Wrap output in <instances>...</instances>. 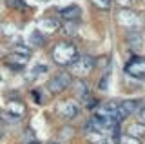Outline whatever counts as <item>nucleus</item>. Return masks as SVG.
<instances>
[{
    "mask_svg": "<svg viewBox=\"0 0 145 144\" xmlns=\"http://www.w3.org/2000/svg\"><path fill=\"white\" fill-rule=\"evenodd\" d=\"M127 77H133L138 80H145V58L143 57H133L123 67Z\"/></svg>",
    "mask_w": 145,
    "mask_h": 144,
    "instance_id": "39448f33",
    "label": "nucleus"
},
{
    "mask_svg": "<svg viewBox=\"0 0 145 144\" xmlns=\"http://www.w3.org/2000/svg\"><path fill=\"white\" fill-rule=\"evenodd\" d=\"M93 4L98 9H109L112 6V0H93Z\"/></svg>",
    "mask_w": 145,
    "mask_h": 144,
    "instance_id": "aec40b11",
    "label": "nucleus"
},
{
    "mask_svg": "<svg viewBox=\"0 0 145 144\" xmlns=\"http://www.w3.org/2000/svg\"><path fill=\"white\" fill-rule=\"evenodd\" d=\"M36 29L40 33H54L56 29H60V22L58 18H53V17H44L36 22Z\"/></svg>",
    "mask_w": 145,
    "mask_h": 144,
    "instance_id": "0eeeda50",
    "label": "nucleus"
},
{
    "mask_svg": "<svg viewBox=\"0 0 145 144\" xmlns=\"http://www.w3.org/2000/svg\"><path fill=\"white\" fill-rule=\"evenodd\" d=\"M29 144H40V142H29Z\"/></svg>",
    "mask_w": 145,
    "mask_h": 144,
    "instance_id": "bb28decb",
    "label": "nucleus"
},
{
    "mask_svg": "<svg viewBox=\"0 0 145 144\" xmlns=\"http://www.w3.org/2000/svg\"><path fill=\"white\" fill-rule=\"evenodd\" d=\"M127 135H131V137L134 139H143L145 137V124L143 122H133L129 124V128H127Z\"/></svg>",
    "mask_w": 145,
    "mask_h": 144,
    "instance_id": "9d476101",
    "label": "nucleus"
},
{
    "mask_svg": "<svg viewBox=\"0 0 145 144\" xmlns=\"http://www.w3.org/2000/svg\"><path fill=\"white\" fill-rule=\"evenodd\" d=\"M78 55H80L78 48L72 42H67V40H62V42L54 44V48L51 51V58L58 66H71L78 58Z\"/></svg>",
    "mask_w": 145,
    "mask_h": 144,
    "instance_id": "f257e3e1",
    "label": "nucleus"
},
{
    "mask_svg": "<svg viewBox=\"0 0 145 144\" xmlns=\"http://www.w3.org/2000/svg\"><path fill=\"white\" fill-rule=\"evenodd\" d=\"M109 77H111V73H109V69H107V71H103L102 79H100V82H98V89H102V91H105V89H107V86H109Z\"/></svg>",
    "mask_w": 145,
    "mask_h": 144,
    "instance_id": "a211bd4d",
    "label": "nucleus"
},
{
    "mask_svg": "<svg viewBox=\"0 0 145 144\" xmlns=\"http://www.w3.org/2000/svg\"><path fill=\"white\" fill-rule=\"evenodd\" d=\"M63 33L69 35V37L76 35L78 33V22H65V24H63Z\"/></svg>",
    "mask_w": 145,
    "mask_h": 144,
    "instance_id": "dca6fc26",
    "label": "nucleus"
},
{
    "mask_svg": "<svg viewBox=\"0 0 145 144\" xmlns=\"http://www.w3.org/2000/svg\"><path fill=\"white\" fill-rule=\"evenodd\" d=\"M118 24L121 28H125L127 31H140L142 28V18L138 13L131 11V9H121L118 15Z\"/></svg>",
    "mask_w": 145,
    "mask_h": 144,
    "instance_id": "20e7f679",
    "label": "nucleus"
},
{
    "mask_svg": "<svg viewBox=\"0 0 145 144\" xmlns=\"http://www.w3.org/2000/svg\"><path fill=\"white\" fill-rule=\"evenodd\" d=\"M78 111H80V108L74 100H63L56 106V115L65 120H71L74 117H78Z\"/></svg>",
    "mask_w": 145,
    "mask_h": 144,
    "instance_id": "423d86ee",
    "label": "nucleus"
},
{
    "mask_svg": "<svg viewBox=\"0 0 145 144\" xmlns=\"http://www.w3.org/2000/svg\"><path fill=\"white\" fill-rule=\"evenodd\" d=\"M29 44H31V46H38V48L44 46V44H45V35L40 33L38 29H35L33 33L29 35Z\"/></svg>",
    "mask_w": 145,
    "mask_h": 144,
    "instance_id": "4468645a",
    "label": "nucleus"
},
{
    "mask_svg": "<svg viewBox=\"0 0 145 144\" xmlns=\"http://www.w3.org/2000/svg\"><path fill=\"white\" fill-rule=\"evenodd\" d=\"M7 6L13 9H22L25 7V0H7Z\"/></svg>",
    "mask_w": 145,
    "mask_h": 144,
    "instance_id": "412c9836",
    "label": "nucleus"
},
{
    "mask_svg": "<svg viewBox=\"0 0 145 144\" xmlns=\"http://www.w3.org/2000/svg\"><path fill=\"white\" fill-rule=\"evenodd\" d=\"M140 104H142V102H138V100H123V102H118V117H120V120L125 119V117H129V115H134L136 111H138Z\"/></svg>",
    "mask_w": 145,
    "mask_h": 144,
    "instance_id": "6e6552de",
    "label": "nucleus"
},
{
    "mask_svg": "<svg viewBox=\"0 0 145 144\" xmlns=\"http://www.w3.org/2000/svg\"><path fill=\"white\" fill-rule=\"evenodd\" d=\"M121 144H142L140 142V139H134V137H131V135H123L121 137Z\"/></svg>",
    "mask_w": 145,
    "mask_h": 144,
    "instance_id": "4be33fe9",
    "label": "nucleus"
},
{
    "mask_svg": "<svg viewBox=\"0 0 145 144\" xmlns=\"http://www.w3.org/2000/svg\"><path fill=\"white\" fill-rule=\"evenodd\" d=\"M120 4H121V6H125V7H129L131 6V0H120Z\"/></svg>",
    "mask_w": 145,
    "mask_h": 144,
    "instance_id": "b1692460",
    "label": "nucleus"
},
{
    "mask_svg": "<svg viewBox=\"0 0 145 144\" xmlns=\"http://www.w3.org/2000/svg\"><path fill=\"white\" fill-rule=\"evenodd\" d=\"M13 53H16V55H22V57H25V58H29V57H31V48L22 46V44H15V46H13Z\"/></svg>",
    "mask_w": 145,
    "mask_h": 144,
    "instance_id": "2eb2a0df",
    "label": "nucleus"
},
{
    "mask_svg": "<svg viewBox=\"0 0 145 144\" xmlns=\"http://www.w3.org/2000/svg\"><path fill=\"white\" fill-rule=\"evenodd\" d=\"M136 115H138L140 122H143V124H145V102H142V104H140L138 111H136Z\"/></svg>",
    "mask_w": 145,
    "mask_h": 144,
    "instance_id": "5701e85b",
    "label": "nucleus"
},
{
    "mask_svg": "<svg viewBox=\"0 0 145 144\" xmlns=\"http://www.w3.org/2000/svg\"><path fill=\"white\" fill-rule=\"evenodd\" d=\"M127 40L131 42L133 49L142 48V35H140V31H127Z\"/></svg>",
    "mask_w": 145,
    "mask_h": 144,
    "instance_id": "ddd939ff",
    "label": "nucleus"
},
{
    "mask_svg": "<svg viewBox=\"0 0 145 144\" xmlns=\"http://www.w3.org/2000/svg\"><path fill=\"white\" fill-rule=\"evenodd\" d=\"M94 58L89 55H78L74 62L69 66V73L71 75H78V77H87V75L93 73L94 69Z\"/></svg>",
    "mask_w": 145,
    "mask_h": 144,
    "instance_id": "7ed1b4c3",
    "label": "nucleus"
},
{
    "mask_svg": "<svg viewBox=\"0 0 145 144\" xmlns=\"http://www.w3.org/2000/svg\"><path fill=\"white\" fill-rule=\"evenodd\" d=\"M74 86H76V89H74V91H76V95H82V97H85V95L89 93V89H87V84H85V82H82V80H80V82H76Z\"/></svg>",
    "mask_w": 145,
    "mask_h": 144,
    "instance_id": "6ab92c4d",
    "label": "nucleus"
},
{
    "mask_svg": "<svg viewBox=\"0 0 145 144\" xmlns=\"http://www.w3.org/2000/svg\"><path fill=\"white\" fill-rule=\"evenodd\" d=\"M49 144H60V142H49Z\"/></svg>",
    "mask_w": 145,
    "mask_h": 144,
    "instance_id": "a878e982",
    "label": "nucleus"
},
{
    "mask_svg": "<svg viewBox=\"0 0 145 144\" xmlns=\"http://www.w3.org/2000/svg\"><path fill=\"white\" fill-rule=\"evenodd\" d=\"M25 62H27V58H25V57H22V55H16V53H13V55L9 57V60H7V66L15 67V69H22V67L25 66Z\"/></svg>",
    "mask_w": 145,
    "mask_h": 144,
    "instance_id": "f8f14e48",
    "label": "nucleus"
},
{
    "mask_svg": "<svg viewBox=\"0 0 145 144\" xmlns=\"http://www.w3.org/2000/svg\"><path fill=\"white\" fill-rule=\"evenodd\" d=\"M45 71H47V66H35L33 69H31V75L29 77H27V80H35L36 77H38V75H42V73H45Z\"/></svg>",
    "mask_w": 145,
    "mask_h": 144,
    "instance_id": "f3484780",
    "label": "nucleus"
},
{
    "mask_svg": "<svg viewBox=\"0 0 145 144\" xmlns=\"http://www.w3.org/2000/svg\"><path fill=\"white\" fill-rule=\"evenodd\" d=\"M2 135H4V122L0 120V139H2Z\"/></svg>",
    "mask_w": 145,
    "mask_h": 144,
    "instance_id": "393cba45",
    "label": "nucleus"
},
{
    "mask_svg": "<svg viewBox=\"0 0 145 144\" xmlns=\"http://www.w3.org/2000/svg\"><path fill=\"white\" fill-rule=\"evenodd\" d=\"M71 86H72V75L69 71H60V73H56L47 82V89H49V93H53V95H60V93H63Z\"/></svg>",
    "mask_w": 145,
    "mask_h": 144,
    "instance_id": "f03ea898",
    "label": "nucleus"
},
{
    "mask_svg": "<svg viewBox=\"0 0 145 144\" xmlns=\"http://www.w3.org/2000/svg\"><path fill=\"white\" fill-rule=\"evenodd\" d=\"M7 111L11 115H15V117L20 119V117L25 113V108H24V104H22L20 100H9L7 102Z\"/></svg>",
    "mask_w": 145,
    "mask_h": 144,
    "instance_id": "9b49d317",
    "label": "nucleus"
},
{
    "mask_svg": "<svg viewBox=\"0 0 145 144\" xmlns=\"http://www.w3.org/2000/svg\"><path fill=\"white\" fill-rule=\"evenodd\" d=\"M60 17L65 22H78L80 17H82V9L76 6V4H71V6L62 7L60 9Z\"/></svg>",
    "mask_w": 145,
    "mask_h": 144,
    "instance_id": "1a4fd4ad",
    "label": "nucleus"
}]
</instances>
